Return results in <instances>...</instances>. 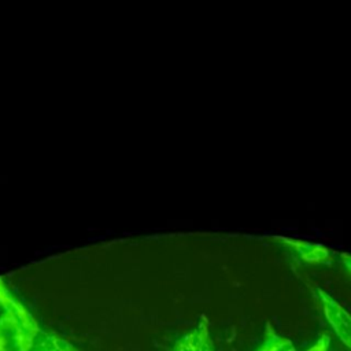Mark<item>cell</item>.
<instances>
[{"label": "cell", "mask_w": 351, "mask_h": 351, "mask_svg": "<svg viewBox=\"0 0 351 351\" xmlns=\"http://www.w3.org/2000/svg\"><path fill=\"white\" fill-rule=\"evenodd\" d=\"M330 337L328 335H322L313 346H310L306 351H329Z\"/></svg>", "instance_id": "obj_6"}, {"label": "cell", "mask_w": 351, "mask_h": 351, "mask_svg": "<svg viewBox=\"0 0 351 351\" xmlns=\"http://www.w3.org/2000/svg\"><path fill=\"white\" fill-rule=\"evenodd\" d=\"M322 313L339 340L351 350V314L322 289H317Z\"/></svg>", "instance_id": "obj_1"}, {"label": "cell", "mask_w": 351, "mask_h": 351, "mask_svg": "<svg viewBox=\"0 0 351 351\" xmlns=\"http://www.w3.org/2000/svg\"><path fill=\"white\" fill-rule=\"evenodd\" d=\"M173 351H214L208 321L202 317L200 322L192 330L184 333L174 341Z\"/></svg>", "instance_id": "obj_3"}, {"label": "cell", "mask_w": 351, "mask_h": 351, "mask_svg": "<svg viewBox=\"0 0 351 351\" xmlns=\"http://www.w3.org/2000/svg\"><path fill=\"white\" fill-rule=\"evenodd\" d=\"M34 337L10 313L0 317V351H30Z\"/></svg>", "instance_id": "obj_2"}, {"label": "cell", "mask_w": 351, "mask_h": 351, "mask_svg": "<svg viewBox=\"0 0 351 351\" xmlns=\"http://www.w3.org/2000/svg\"><path fill=\"white\" fill-rule=\"evenodd\" d=\"M30 351H80V350L73 343L59 336L40 332L36 336Z\"/></svg>", "instance_id": "obj_4"}, {"label": "cell", "mask_w": 351, "mask_h": 351, "mask_svg": "<svg viewBox=\"0 0 351 351\" xmlns=\"http://www.w3.org/2000/svg\"><path fill=\"white\" fill-rule=\"evenodd\" d=\"M255 351H298L293 343L281 335H278L274 328L267 322L265 326L263 340Z\"/></svg>", "instance_id": "obj_5"}, {"label": "cell", "mask_w": 351, "mask_h": 351, "mask_svg": "<svg viewBox=\"0 0 351 351\" xmlns=\"http://www.w3.org/2000/svg\"><path fill=\"white\" fill-rule=\"evenodd\" d=\"M347 265H348V266H350V270H351V263H347Z\"/></svg>", "instance_id": "obj_7"}]
</instances>
